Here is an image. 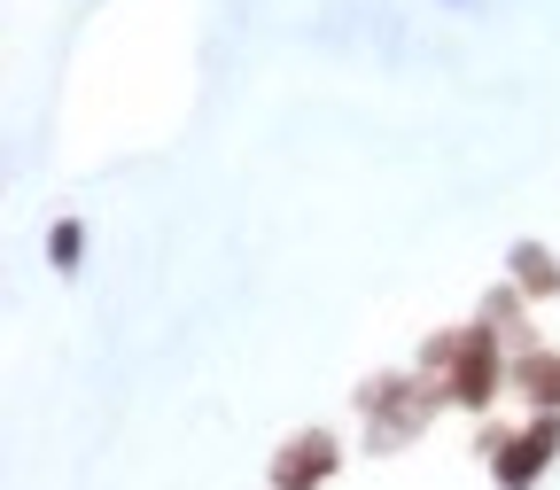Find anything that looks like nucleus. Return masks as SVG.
<instances>
[{"label":"nucleus","mask_w":560,"mask_h":490,"mask_svg":"<svg viewBox=\"0 0 560 490\" xmlns=\"http://www.w3.org/2000/svg\"><path fill=\"white\" fill-rule=\"evenodd\" d=\"M429 382L444 389V405H490L499 397V335L490 327L429 335Z\"/></svg>","instance_id":"obj_1"},{"label":"nucleus","mask_w":560,"mask_h":490,"mask_svg":"<svg viewBox=\"0 0 560 490\" xmlns=\"http://www.w3.org/2000/svg\"><path fill=\"white\" fill-rule=\"evenodd\" d=\"M552 452H560V420H537L522 436H490V475L499 482H537L552 467Z\"/></svg>","instance_id":"obj_2"},{"label":"nucleus","mask_w":560,"mask_h":490,"mask_svg":"<svg viewBox=\"0 0 560 490\" xmlns=\"http://www.w3.org/2000/svg\"><path fill=\"white\" fill-rule=\"evenodd\" d=\"M335 467H342V452H335V436H319V429L272 452V482H327Z\"/></svg>","instance_id":"obj_3"},{"label":"nucleus","mask_w":560,"mask_h":490,"mask_svg":"<svg viewBox=\"0 0 560 490\" xmlns=\"http://www.w3.org/2000/svg\"><path fill=\"white\" fill-rule=\"evenodd\" d=\"M514 389L537 397L545 412H560V359H552V350H522V359H514Z\"/></svg>","instance_id":"obj_4"},{"label":"nucleus","mask_w":560,"mask_h":490,"mask_svg":"<svg viewBox=\"0 0 560 490\" xmlns=\"http://www.w3.org/2000/svg\"><path fill=\"white\" fill-rule=\"evenodd\" d=\"M514 280H522V289H537V296H560V265L545 257V249H514Z\"/></svg>","instance_id":"obj_5"}]
</instances>
